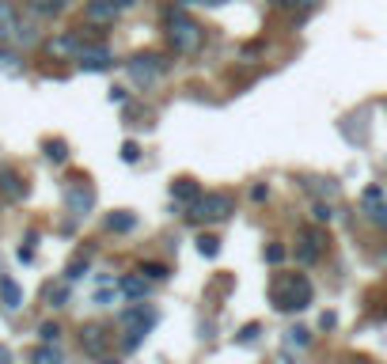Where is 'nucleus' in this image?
<instances>
[{
    "label": "nucleus",
    "mask_w": 387,
    "mask_h": 364,
    "mask_svg": "<svg viewBox=\"0 0 387 364\" xmlns=\"http://www.w3.org/2000/svg\"><path fill=\"white\" fill-rule=\"evenodd\" d=\"M197 250H202V258H217L220 255V243L213 236H202V239H197Z\"/></svg>",
    "instance_id": "nucleus-23"
},
{
    "label": "nucleus",
    "mask_w": 387,
    "mask_h": 364,
    "mask_svg": "<svg viewBox=\"0 0 387 364\" xmlns=\"http://www.w3.org/2000/svg\"><path fill=\"white\" fill-rule=\"evenodd\" d=\"M0 194L4 197H12V202H19V197L27 194V186H23V179L12 171V167H0Z\"/></svg>",
    "instance_id": "nucleus-11"
},
{
    "label": "nucleus",
    "mask_w": 387,
    "mask_h": 364,
    "mask_svg": "<svg viewBox=\"0 0 387 364\" xmlns=\"http://www.w3.org/2000/svg\"><path fill=\"white\" fill-rule=\"evenodd\" d=\"M80 346H84V353L99 357V353L107 349V334H103V326H84V330H80Z\"/></svg>",
    "instance_id": "nucleus-12"
},
{
    "label": "nucleus",
    "mask_w": 387,
    "mask_h": 364,
    "mask_svg": "<svg viewBox=\"0 0 387 364\" xmlns=\"http://www.w3.org/2000/svg\"><path fill=\"white\" fill-rule=\"evenodd\" d=\"M289 341H293V346H300V349H304L307 341H312V334H307L304 326H296V330H289Z\"/></svg>",
    "instance_id": "nucleus-32"
},
{
    "label": "nucleus",
    "mask_w": 387,
    "mask_h": 364,
    "mask_svg": "<svg viewBox=\"0 0 387 364\" xmlns=\"http://www.w3.org/2000/svg\"><path fill=\"white\" fill-rule=\"evenodd\" d=\"M266 194H270L266 186H251V197H254V202H266Z\"/></svg>",
    "instance_id": "nucleus-34"
},
{
    "label": "nucleus",
    "mask_w": 387,
    "mask_h": 364,
    "mask_svg": "<svg viewBox=\"0 0 387 364\" xmlns=\"http://www.w3.org/2000/svg\"><path fill=\"white\" fill-rule=\"evenodd\" d=\"M31 364H61V353H58V346L53 341H42V346L31 353Z\"/></svg>",
    "instance_id": "nucleus-17"
},
{
    "label": "nucleus",
    "mask_w": 387,
    "mask_h": 364,
    "mask_svg": "<svg viewBox=\"0 0 387 364\" xmlns=\"http://www.w3.org/2000/svg\"><path fill=\"white\" fill-rule=\"evenodd\" d=\"M319 255H323V239H319L315 228H307L304 236H300V247H296V262L312 266V262H319Z\"/></svg>",
    "instance_id": "nucleus-9"
},
{
    "label": "nucleus",
    "mask_w": 387,
    "mask_h": 364,
    "mask_svg": "<svg viewBox=\"0 0 387 364\" xmlns=\"http://www.w3.org/2000/svg\"><path fill=\"white\" fill-rule=\"evenodd\" d=\"M254 334H258V326H254V323H251V326H243V334H239V341H254Z\"/></svg>",
    "instance_id": "nucleus-35"
},
{
    "label": "nucleus",
    "mask_w": 387,
    "mask_h": 364,
    "mask_svg": "<svg viewBox=\"0 0 387 364\" xmlns=\"http://www.w3.org/2000/svg\"><path fill=\"white\" fill-rule=\"evenodd\" d=\"M38 338L58 346V341H61V326H58V323H42V326H38Z\"/></svg>",
    "instance_id": "nucleus-26"
},
{
    "label": "nucleus",
    "mask_w": 387,
    "mask_h": 364,
    "mask_svg": "<svg viewBox=\"0 0 387 364\" xmlns=\"http://www.w3.org/2000/svg\"><path fill=\"white\" fill-rule=\"evenodd\" d=\"M273 307L278 311H304L307 304H312V285H307V277H281V281H273Z\"/></svg>",
    "instance_id": "nucleus-2"
},
{
    "label": "nucleus",
    "mask_w": 387,
    "mask_h": 364,
    "mask_svg": "<svg viewBox=\"0 0 387 364\" xmlns=\"http://www.w3.org/2000/svg\"><path fill=\"white\" fill-rule=\"evenodd\" d=\"M118 292L129 296V300H145V296H148V277H145V273H129V277L118 281Z\"/></svg>",
    "instance_id": "nucleus-10"
},
{
    "label": "nucleus",
    "mask_w": 387,
    "mask_h": 364,
    "mask_svg": "<svg viewBox=\"0 0 387 364\" xmlns=\"http://www.w3.org/2000/svg\"><path fill=\"white\" fill-rule=\"evenodd\" d=\"M65 8H69V0H31V12H35V16H42V19L61 16Z\"/></svg>",
    "instance_id": "nucleus-16"
},
{
    "label": "nucleus",
    "mask_w": 387,
    "mask_h": 364,
    "mask_svg": "<svg viewBox=\"0 0 387 364\" xmlns=\"http://www.w3.org/2000/svg\"><path fill=\"white\" fill-rule=\"evenodd\" d=\"M46 50L53 53V57H76V53L84 50V38L76 35V31H65V35H58V38L46 42Z\"/></svg>",
    "instance_id": "nucleus-7"
},
{
    "label": "nucleus",
    "mask_w": 387,
    "mask_h": 364,
    "mask_svg": "<svg viewBox=\"0 0 387 364\" xmlns=\"http://www.w3.org/2000/svg\"><path fill=\"white\" fill-rule=\"evenodd\" d=\"M114 4H118V8H133L137 0H114Z\"/></svg>",
    "instance_id": "nucleus-37"
},
{
    "label": "nucleus",
    "mask_w": 387,
    "mask_h": 364,
    "mask_svg": "<svg viewBox=\"0 0 387 364\" xmlns=\"http://www.w3.org/2000/svg\"><path fill=\"white\" fill-rule=\"evenodd\" d=\"M312 216L319 220V224H330V220H334V209H330L327 202H315V209H312Z\"/></svg>",
    "instance_id": "nucleus-27"
},
{
    "label": "nucleus",
    "mask_w": 387,
    "mask_h": 364,
    "mask_svg": "<svg viewBox=\"0 0 387 364\" xmlns=\"http://www.w3.org/2000/svg\"><path fill=\"white\" fill-rule=\"evenodd\" d=\"M103 364H118V360H103Z\"/></svg>",
    "instance_id": "nucleus-39"
},
{
    "label": "nucleus",
    "mask_w": 387,
    "mask_h": 364,
    "mask_svg": "<svg viewBox=\"0 0 387 364\" xmlns=\"http://www.w3.org/2000/svg\"><path fill=\"white\" fill-rule=\"evenodd\" d=\"M118 12H121V8L114 4V0H87V4H84V19H87V23H114Z\"/></svg>",
    "instance_id": "nucleus-8"
},
{
    "label": "nucleus",
    "mask_w": 387,
    "mask_h": 364,
    "mask_svg": "<svg viewBox=\"0 0 387 364\" xmlns=\"http://www.w3.org/2000/svg\"><path fill=\"white\" fill-rule=\"evenodd\" d=\"M65 205H69L72 216H87L92 213V205H95V190L92 186H84V182H72L69 190H65Z\"/></svg>",
    "instance_id": "nucleus-6"
},
{
    "label": "nucleus",
    "mask_w": 387,
    "mask_h": 364,
    "mask_svg": "<svg viewBox=\"0 0 387 364\" xmlns=\"http://www.w3.org/2000/svg\"><path fill=\"white\" fill-rule=\"evenodd\" d=\"M285 255H289V250H285L281 243H273V247L266 250V262H270V266H278V262H285Z\"/></svg>",
    "instance_id": "nucleus-30"
},
{
    "label": "nucleus",
    "mask_w": 387,
    "mask_h": 364,
    "mask_svg": "<svg viewBox=\"0 0 387 364\" xmlns=\"http://www.w3.org/2000/svg\"><path fill=\"white\" fill-rule=\"evenodd\" d=\"M372 220H376V224H383V228H387V205H380V209H372Z\"/></svg>",
    "instance_id": "nucleus-33"
},
{
    "label": "nucleus",
    "mask_w": 387,
    "mask_h": 364,
    "mask_svg": "<svg viewBox=\"0 0 387 364\" xmlns=\"http://www.w3.org/2000/svg\"><path fill=\"white\" fill-rule=\"evenodd\" d=\"M0 300H4L8 311H19V307H23V289H19L12 277H0Z\"/></svg>",
    "instance_id": "nucleus-13"
},
{
    "label": "nucleus",
    "mask_w": 387,
    "mask_h": 364,
    "mask_svg": "<svg viewBox=\"0 0 387 364\" xmlns=\"http://www.w3.org/2000/svg\"><path fill=\"white\" fill-rule=\"evenodd\" d=\"M163 72H168V61H163L160 53H137V57L129 61V76H133V84L152 87Z\"/></svg>",
    "instance_id": "nucleus-4"
},
{
    "label": "nucleus",
    "mask_w": 387,
    "mask_h": 364,
    "mask_svg": "<svg viewBox=\"0 0 387 364\" xmlns=\"http://www.w3.org/2000/svg\"><path fill=\"white\" fill-rule=\"evenodd\" d=\"M84 273H87V258H76V262H72V266H69V270H65V281H69V285H72V281H80V277H84Z\"/></svg>",
    "instance_id": "nucleus-25"
},
{
    "label": "nucleus",
    "mask_w": 387,
    "mask_h": 364,
    "mask_svg": "<svg viewBox=\"0 0 387 364\" xmlns=\"http://www.w3.org/2000/svg\"><path fill=\"white\" fill-rule=\"evenodd\" d=\"M76 65H80L84 72H107L110 65H114V57H110L107 46H87L84 42V50L76 53Z\"/></svg>",
    "instance_id": "nucleus-5"
},
{
    "label": "nucleus",
    "mask_w": 387,
    "mask_h": 364,
    "mask_svg": "<svg viewBox=\"0 0 387 364\" xmlns=\"http://www.w3.org/2000/svg\"><path fill=\"white\" fill-rule=\"evenodd\" d=\"M179 4H197V0H179Z\"/></svg>",
    "instance_id": "nucleus-38"
},
{
    "label": "nucleus",
    "mask_w": 387,
    "mask_h": 364,
    "mask_svg": "<svg viewBox=\"0 0 387 364\" xmlns=\"http://www.w3.org/2000/svg\"><path fill=\"white\" fill-rule=\"evenodd\" d=\"M12 35H16V42H23V46H31V42L38 38V35H35V27H23V23H16Z\"/></svg>",
    "instance_id": "nucleus-28"
},
{
    "label": "nucleus",
    "mask_w": 387,
    "mask_h": 364,
    "mask_svg": "<svg viewBox=\"0 0 387 364\" xmlns=\"http://www.w3.org/2000/svg\"><path fill=\"white\" fill-rule=\"evenodd\" d=\"M121 160H126V163H137L141 160V148L133 145V140H126V145H121Z\"/></svg>",
    "instance_id": "nucleus-31"
},
{
    "label": "nucleus",
    "mask_w": 387,
    "mask_h": 364,
    "mask_svg": "<svg viewBox=\"0 0 387 364\" xmlns=\"http://www.w3.org/2000/svg\"><path fill=\"white\" fill-rule=\"evenodd\" d=\"M46 300H50V307H65V304H69V281L58 285V289L50 285V289H46Z\"/></svg>",
    "instance_id": "nucleus-20"
},
{
    "label": "nucleus",
    "mask_w": 387,
    "mask_h": 364,
    "mask_svg": "<svg viewBox=\"0 0 387 364\" xmlns=\"http://www.w3.org/2000/svg\"><path fill=\"white\" fill-rule=\"evenodd\" d=\"M118 323L121 326H145V323L152 326V323H156V315H152L145 304H137V307H126V311L118 315Z\"/></svg>",
    "instance_id": "nucleus-14"
},
{
    "label": "nucleus",
    "mask_w": 387,
    "mask_h": 364,
    "mask_svg": "<svg viewBox=\"0 0 387 364\" xmlns=\"http://www.w3.org/2000/svg\"><path fill=\"white\" fill-rule=\"evenodd\" d=\"M114 296H118V281H114V289H99L95 292V304L99 307H110V304H114Z\"/></svg>",
    "instance_id": "nucleus-29"
},
{
    "label": "nucleus",
    "mask_w": 387,
    "mask_h": 364,
    "mask_svg": "<svg viewBox=\"0 0 387 364\" xmlns=\"http://www.w3.org/2000/svg\"><path fill=\"white\" fill-rule=\"evenodd\" d=\"M0 364H12V349L8 346H0Z\"/></svg>",
    "instance_id": "nucleus-36"
},
{
    "label": "nucleus",
    "mask_w": 387,
    "mask_h": 364,
    "mask_svg": "<svg viewBox=\"0 0 387 364\" xmlns=\"http://www.w3.org/2000/svg\"><path fill=\"white\" fill-rule=\"evenodd\" d=\"M168 38H171L175 53H182V57H190V53H197V50L205 46L202 23H194V19L182 16V12H171V19H168Z\"/></svg>",
    "instance_id": "nucleus-1"
},
{
    "label": "nucleus",
    "mask_w": 387,
    "mask_h": 364,
    "mask_svg": "<svg viewBox=\"0 0 387 364\" xmlns=\"http://www.w3.org/2000/svg\"><path fill=\"white\" fill-rule=\"evenodd\" d=\"M141 273H145L148 281H168V266H160V262H145V266H141Z\"/></svg>",
    "instance_id": "nucleus-21"
},
{
    "label": "nucleus",
    "mask_w": 387,
    "mask_h": 364,
    "mask_svg": "<svg viewBox=\"0 0 387 364\" xmlns=\"http://www.w3.org/2000/svg\"><path fill=\"white\" fill-rule=\"evenodd\" d=\"M12 31H16V16H12V8L0 4V35H12Z\"/></svg>",
    "instance_id": "nucleus-24"
},
{
    "label": "nucleus",
    "mask_w": 387,
    "mask_h": 364,
    "mask_svg": "<svg viewBox=\"0 0 387 364\" xmlns=\"http://www.w3.org/2000/svg\"><path fill=\"white\" fill-rule=\"evenodd\" d=\"M46 156H50L53 163H65V160H69V148H65V140H46Z\"/></svg>",
    "instance_id": "nucleus-22"
},
{
    "label": "nucleus",
    "mask_w": 387,
    "mask_h": 364,
    "mask_svg": "<svg viewBox=\"0 0 387 364\" xmlns=\"http://www.w3.org/2000/svg\"><path fill=\"white\" fill-rule=\"evenodd\" d=\"M0 72H23V61H19V53L16 50H8V46H0Z\"/></svg>",
    "instance_id": "nucleus-18"
},
{
    "label": "nucleus",
    "mask_w": 387,
    "mask_h": 364,
    "mask_svg": "<svg viewBox=\"0 0 387 364\" xmlns=\"http://www.w3.org/2000/svg\"><path fill=\"white\" fill-rule=\"evenodd\" d=\"M171 197H175L179 205H186V209H190V205L197 202V197H202V190H197V186H194L190 179H179V182L171 186Z\"/></svg>",
    "instance_id": "nucleus-15"
},
{
    "label": "nucleus",
    "mask_w": 387,
    "mask_h": 364,
    "mask_svg": "<svg viewBox=\"0 0 387 364\" xmlns=\"http://www.w3.org/2000/svg\"><path fill=\"white\" fill-rule=\"evenodd\" d=\"M133 224H137L133 213H114V216H107V228H110V231H129Z\"/></svg>",
    "instance_id": "nucleus-19"
},
{
    "label": "nucleus",
    "mask_w": 387,
    "mask_h": 364,
    "mask_svg": "<svg viewBox=\"0 0 387 364\" xmlns=\"http://www.w3.org/2000/svg\"><path fill=\"white\" fill-rule=\"evenodd\" d=\"M236 213V202H231V194H202L197 202L190 205V216L194 224H220V220H228Z\"/></svg>",
    "instance_id": "nucleus-3"
}]
</instances>
